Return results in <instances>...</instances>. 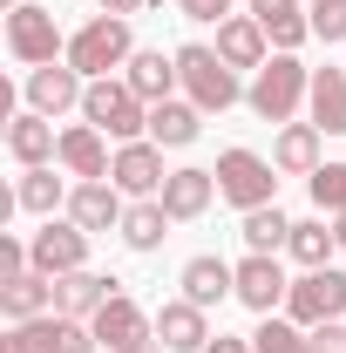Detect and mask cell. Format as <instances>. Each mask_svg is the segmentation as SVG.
<instances>
[{"label": "cell", "instance_id": "ba28073f", "mask_svg": "<svg viewBox=\"0 0 346 353\" xmlns=\"http://www.w3.org/2000/svg\"><path fill=\"white\" fill-rule=\"evenodd\" d=\"M88 326H95V340H102L109 353H143V347H150V333H156V319L136 306V299H123V292L95 312Z\"/></svg>", "mask_w": 346, "mask_h": 353}, {"label": "cell", "instance_id": "5b68a950", "mask_svg": "<svg viewBox=\"0 0 346 353\" xmlns=\"http://www.w3.org/2000/svg\"><path fill=\"white\" fill-rule=\"evenodd\" d=\"M278 163H265L258 150H224L217 157V197L224 204H238V211H265L272 197H278Z\"/></svg>", "mask_w": 346, "mask_h": 353}, {"label": "cell", "instance_id": "ac0fdd59", "mask_svg": "<svg viewBox=\"0 0 346 353\" xmlns=\"http://www.w3.org/2000/svg\"><path fill=\"white\" fill-rule=\"evenodd\" d=\"M82 95H88V82L68 68V61H61V68L48 61V68H34V75H28V109H41V116H61V109H75Z\"/></svg>", "mask_w": 346, "mask_h": 353}, {"label": "cell", "instance_id": "f1b7e54d", "mask_svg": "<svg viewBox=\"0 0 346 353\" xmlns=\"http://www.w3.org/2000/svg\"><path fill=\"white\" fill-rule=\"evenodd\" d=\"M285 252H292L305 272H319V265L340 252V231H326V218H305V224H292V245H285Z\"/></svg>", "mask_w": 346, "mask_h": 353}, {"label": "cell", "instance_id": "e0dca14e", "mask_svg": "<svg viewBox=\"0 0 346 353\" xmlns=\"http://www.w3.org/2000/svg\"><path fill=\"white\" fill-rule=\"evenodd\" d=\"M156 340H163V353H204V347H211L204 306H190V299H170V306H156Z\"/></svg>", "mask_w": 346, "mask_h": 353}, {"label": "cell", "instance_id": "52a82bcc", "mask_svg": "<svg viewBox=\"0 0 346 353\" xmlns=\"http://www.w3.org/2000/svg\"><path fill=\"white\" fill-rule=\"evenodd\" d=\"M7 54L28 61V68H48V61L61 54V28H54V14L34 7V0H21V7L7 14Z\"/></svg>", "mask_w": 346, "mask_h": 353}, {"label": "cell", "instance_id": "d4e9b609", "mask_svg": "<svg viewBox=\"0 0 346 353\" xmlns=\"http://www.w3.org/2000/svg\"><path fill=\"white\" fill-rule=\"evenodd\" d=\"M170 211H163V197H136L130 211H123V245L130 252H156L163 238H170Z\"/></svg>", "mask_w": 346, "mask_h": 353}, {"label": "cell", "instance_id": "484cf974", "mask_svg": "<svg viewBox=\"0 0 346 353\" xmlns=\"http://www.w3.org/2000/svg\"><path fill=\"white\" fill-rule=\"evenodd\" d=\"M197 130H204V109L197 102H156L150 109V143H163V150L197 143Z\"/></svg>", "mask_w": 346, "mask_h": 353}, {"label": "cell", "instance_id": "44dd1931", "mask_svg": "<svg viewBox=\"0 0 346 353\" xmlns=\"http://www.w3.org/2000/svg\"><path fill=\"white\" fill-rule=\"evenodd\" d=\"M252 21L265 28V41L278 48V54H292L312 34V14H299V0H252Z\"/></svg>", "mask_w": 346, "mask_h": 353}, {"label": "cell", "instance_id": "3957f363", "mask_svg": "<svg viewBox=\"0 0 346 353\" xmlns=\"http://www.w3.org/2000/svg\"><path fill=\"white\" fill-rule=\"evenodd\" d=\"M305 88H312V68H299V54H272L258 75H252L245 102H252V116H265V123H292Z\"/></svg>", "mask_w": 346, "mask_h": 353}, {"label": "cell", "instance_id": "1f68e13d", "mask_svg": "<svg viewBox=\"0 0 346 353\" xmlns=\"http://www.w3.org/2000/svg\"><path fill=\"white\" fill-rule=\"evenodd\" d=\"M312 204H319V218H346V163L312 170Z\"/></svg>", "mask_w": 346, "mask_h": 353}, {"label": "cell", "instance_id": "f35d334b", "mask_svg": "<svg viewBox=\"0 0 346 353\" xmlns=\"http://www.w3.org/2000/svg\"><path fill=\"white\" fill-rule=\"evenodd\" d=\"M95 7H102V14H123V21H130V14L143 7V0H95Z\"/></svg>", "mask_w": 346, "mask_h": 353}, {"label": "cell", "instance_id": "2e32d148", "mask_svg": "<svg viewBox=\"0 0 346 353\" xmlns=\"http://www.w3.org/2000/svg\"><path fill=\"white\" fill-rule=\"evenodd\" d=\"M156 197H163V211H170L176 224H190V218H204V211H211V197H217V170H170Z\"/></svg>", "mask_w": 346, "mask_h": 353}, {"label": "cell", "instance_id": "5bb4252c", "mask_svg": "<svg viewBox=\"0 0 346 353\" xmlns=\"http://www.w3.org/2000/svg\"><path fill=\"white\" fill-rule=\"evenodd\" d=\"M68 176H82V183H95V176L116 170V157H109V143H102V130L95 123H75V130H61V157H54Z\"/></svg>", "mask_w": 346, "mask_h": 353}, {"label": "cell", "instance_id": "8992f818", "mask_svg": "<svg viewBox=\"0 0 346 353\" xmlns=\"http://www.w3.org/2000/svg\"><path fill=\"white\" fill-rule=\"evenodd\" d=\"M285 312H292V326H326V319H346V272H333V265H319V272H305V279H292V299H285Z\"/></svg>", "mask_w": 346, "mask_h": 353}, {"label": "cell", "instance_id": "83f0119b", "mask_svg": "<svg viewBox=\"0 0 346 353\" xmlns=\"http://www.w3.org/2000/svg\"><path fill=\"white\" fill-rule=\"evenodd\" d=\"M61 197H68V190H61V176L48 170V163H41V170H21V183H14V204L34 211V218H54Z\"/></svg>", "mask_w": 346, "mask_h": 353}, {"label": "cell", "instance_id": "9c48e42d", "mask_svg": "<svg viewBox=\"0 0 346 353\" xmlns=\"http://www.w3.org/2000/svg\"><path fill=\"white\" fill-rule=\"evenodd\" d=\"M28 252H34V272H41V279L82 272V259H88V231H82L75 218H68V224H54V218H48L41 231H34V245H28Z\"/></svg>", "mask_w": 346, "mask_h": 353}, {"label": "cell", "instance_id": "d6a6232c", "mask_svg": "<svg viewBox=\"0 0 346 353\" xmlns=\"http://www.w3.org/2000/svg\"><path fill=\"white\" fill-rule=\"evenodd\" d=\"M0 353H54V312H41V319H21L14 333H7V347Z\"/></svg>", "mask_w": 346, "mask_h": 353}, {"label": "cell", "instance_id": "836d02e7", "mask_svg": "<svg viewBox=\"0 0 346 353\" xmlns=\"http://www.w3.org/2000/svg\"><path fill=\"white\" fill-rule=\"evenodd\" d=\"M95 326L88 319H68V312H54V353H95Z\"/></svg>", "mask_w": 346, "mask_h": 353}, {"label": "cell", "instance_id": "6da1fadb", "mask_svg": "<svg viewBox=\"0 0 346 353\" xmlns=\"http://www.w3.org/2000/svg\"><path fill=\"white\" fill-rule=\"evenodd\" d=\"M176 75H183V95L204 109V116H224L245 88H238V68L217 54V48H204V41H183L176 48Z\"/></svg>", "mask_w": 346, "mask_h": 353}, {"label": "cell", "instance_id": "cb8c5ba5", "mask_svg": "<svg viewBox=\"0 0 346 353\" xmlns=\"http://www.w3.org/2000/svg\"><path fill=\"white\" fill-rule=\"evenodd\" d=\"M217 54H224L231 68H265V28L252 21V14L217 21Z\"/></svg>", "mask_w": 346, "mask_h": 353}, {"label": "cell", "instance_id": "f546056e", "mask_svg": "<svg viewBox=\"0 0 346 353\" xmlns=\"http://www.w3.org/2000/svg\"><path fill=\"white\" fill-rule=\"evenodd\" d=\"M245 245L278 259V245H292V218H285L278 204H265V211H245Z\"/></svg>", "mask_w": 346, "mask_h": 353}, {"label": "cell", "instance_id": "8d00e7d4", "mask_svg": "<svg viewBox=\"0 0 346 353\" xmlns=\"http://www.w3.org/2000/svg\"><path fill=\"white\" fill-rule=\"evenodd\" d=\"M190 21H231V0H176Z\"/></svg>", "mask_w": 346, "mask_h": 353}, {"label": "cell", "instance_id": "e575fe53", "mask_svg": "<svg viewBox=\"0 0 346 353\" xmlns=\"http://www.w3.org/2000/svg\"><path fill=\"white\" fill-rule=\"evenodd\" d=\"M305 14H312V34L319 41H346V0H312Z\"/></svg>", "mask_w": 346, "mask_h": 353}, {"label": "cell", "instance_id": "d6986e66", "mask_svg": "<svg viewBox=\"0 0 346 353\" xmlns=\"http://www.w3.org/2000/svg\"><path fill=\"white\" fill-rule=\"evenodd\" d=\"M231 292H238V265L211 259V252H197V259L183 265V299H190V306L211 312L217 299H231Z\"/></svg>", "mask_w": 346, "mask_h": 353}, {"label": "cell", "instance_id": "30bf717a", "mask_svg": "<svg viewBox=\"0 0 346 353\" xmlns=\"http://www.w3.org/2000/svg\"><path fill=\"white\" fill-rule=\"evenodd\" d=\"M163 143H143V136H136V143H123V150H116V170H109V183H116V190H123V197H156V190H163Z\"/></svg>", "mask_w": 346, "mask_h": 353}, {"label": "cell", "instance_id": "60d3db41", "mask_svg": "<svg viewBox=\"0 0 346 353\" xmlns=\"http://www.w3.org/2000/svg\"><path fill=\"white\" fill-rule=\"evenodd\" d=\"M14 7H21V0H14Z\"/></svg>", "mask_w": 346, "mask_h": 353}, {"label": "cell", "instance_id": "4fadbf2b", "mask_svg": "<svg viewBox=\"0 0 346 353\" xmlns=\"http://www.w3.org/2000/svg\"><path fill=\"white\" fill-rule=\"evenodd\" d=\"M7 157H14L21 170H41L48 157H61V136H54V116H41V109H21V116L7 123Z\"/></svg>", "mask_w": 346, "mask_h": 353}, {"label": "cell", "instance_id": "603a6c76", "mask_svg": "<svg viewBox=\"0 0 346 353\" xmlns=\"http://www.w3.org/2000/svg\"><path fill=\"white\" fill-rule=\"evenodd\" d=\"M319 123H285V130H278V143H272V163H278V170L285 176H312L319 170Z\"/></svg>", "mask_w": 346, "mask_h": 353}, {"label": "cell", "instance_id": "7402d4cb", "mask_svg": "<svg viewBox=\"0 0 346 353\" xmlns=\"http://www.w3.org/2000/svg\"><path fill=\"white\" fill-rule=\"evenodd\" d=\"M305 102H312V123L326 136H346V68H312Z\"/></svg>", "mask_w": 346, "mask_h": 353}, {"label": "cell", "instance_id": "74e56055", "mask_svg": "<svg viewBox=\"0 0 346 353\" xmlns=\"http://www.w3.org/2000/svg\"><path fill=\"white\" fill-rule=\"evenodd\" d=\"M204 353H258V347H245V340H231V333H217V340H211Z\"/></svg>", "mask_w": 346, "mask_h": 353}, {"label": "cell", "instance_id": "4dcf8cb0", "mask_svg": "<svg viewBox=\"0 0 346 353\" xmlns=\"http://www.w3.org/2000/svg\"><path fill=\"white\" fill-rule=\"evenodd\" d=\"M252 347L258 353H312V333L292 326V319H278V312H265V326L252 333Z\"/></svg>", "mask_w": 346, "mask_h": 353}, {"label": "cell", "instance_id": "4316f807", "mask_svg": "<svg viewBox=\"0 0 346 353\" xmlns=\"http://www.w3.org/2000/svg\"><path fill=\"white\" fill-rule=\"evenodd\" d=\"M48 299H54V285H48L41 272H21V279H0V312L21 326V319H41Z\"/></svg>", "mask_w": 346, "mask_h": 353}, {"label": "cell", "instance_id": "7a4b0ae2", "mask_svg": "<svg viewBox=\"0 0 346 353\" xmlns=\"http://www.w3.org/2000/svg\"><path fill=\"white\" fill-rule=\"evenodd\" d=\"M130 54H136L130 21L123 14H95L88 28H75V41H68V68L88 75V82H102L109 68H130Z\"/></svg>", "mask_w": 346, "mask_h": 353}, {"label": "cell", "instance_id": "8fae6325", "mask_svg": "<svg viewBox=\"0 0 346 353\" xmlns=\"http://www.w3.org/2000/svg\"><path fill=\"white\" fill-rule=\"evenodd\" d=\"M123 292V279H109V272H61L54 279V312H68V319H95V312L109 306Z\"/></svg>", "mask_w": 346, "mask_h": 353}, {"label": "cell", "instance_id": "d590c367", "mask_svg": "<svg viewBox=\"0 0 346 353\" xmlns=\"http://www.w3.org/2000/svg\"><path fill=\"white\" fill-rule=\"evenodd\" d=\"M312 353H346V319H326V326H312Z\"/></svg>", "mask_w": 346, "mask_h": 353}, {"label": "cell", "instance_id": "277c9868", "mask_svg": "<svg viewBox=\"0 0 346 353\" xmlns=\"http://www.w3.org/2000/svg\"><path fill=\"white\" fill-rule=\"evenodd\" d=\"M82 123H95L102 136H116V143H136V136L150 130V102L136 95L130 82H88V95H82Z\"/></svg>", "mask_w": 346, "mask_h": 353}, {"label": "cell", "instance_id": "9a60e30c", "mask_svg": "<svg viewBox=\"0 0 346 353\" xmlns=\"http://www.w3.org/2000/svg\"><path fill=\"white\" fill-rule=\"evenodd\" d=\"M123 211H130V204H123V190H116L109 176H95V183H75V190H68V218L82 224V231H109V224L123 231Z\"/></svg>", "mask_w": 346, "mask_h": 353}, {"label": "cell", "instance_id": "ffe728a7", "mask_svg": "<svg viewBox=\"0 0 346 353\" xmlns=\"http://www.w3.org/2000/svg\"><path fill=\"white\" fill-rule=\"evenodd\" d=\"M123 82H130L136 95L156 109V102H170V88L183 82V75H176V54H163V48H136V54H130V75H123Z\"/></svg>", "mask_w": 346, "mask_h": 353}, {"label": "cell", "instance_id": "ab89813d", "mask_svg": "<svg viewBox=\"0 0 346 353\" xmlns=\"http://www.w3.org/2000/svg\"><path fill=\"white\" fill-rule=\"evenodd\" d=\"M333 231H340V252H346V218H333Z\"/></svg>", "mask_w": 346, "mask_h": 353}, {"label": "cell", "instance_id": "7c38bea8", "mask_svg": "<svg viewBox=\"0 0 346 353\" xmlns=\"http://www.w3.org/2000/svg\"><path fill=\"white\" fill-rule=\"evenodd\" d=\"M238 299L258 312V319H265V312H278L285 299H292V279L278 272V259H272V252H252V259L238 265Z\"/></svg>", "mask_w": 346, "mask_h": 353}]
</instances>
